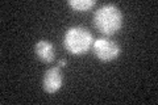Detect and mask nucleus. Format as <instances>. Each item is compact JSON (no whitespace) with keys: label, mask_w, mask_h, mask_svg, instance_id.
Returning <instances> with one entry per match:
<instances>
[{"label":"nucleus","mask_w":158,"mask_h":105,"mask_svg":"<svg viewBox=\"0 0 158 105\" xmlns=\"http://www.w3.org/2000/svg\"><path fill=\"white\" fill-rule=\"evenodd\" d=\"M123 12L116 4H104L98 8L94 14V24L100 33L112 36L123 26Z\"/></svg>","instance_id":"f257e3e1"},{"label":"nucleus","mask_w":158,"mask_h":105,"mask_svg":"<svg viewBox=\"0 0 158 105\" xmlns=\"http://www.w3.org/2000/svg\"><path fill=\"white\" fill-rule=\"evenodd\" d=\"M94 37L91 32L85 26H71L69 28L65 37H63V45L69 53L74 55H82L86 54L92 47Z\"/></svg>","instance_id":"f03ea898"},{"label":"nucleus","mask_w":158,"mask_h":105,"mask_svg":"<svg viewBox=\"0 0 158 105\" xmlns=\"http://www.w3.org/2000/svg\"><path fill=\"white\" fill-rule=\"evenodd\" d=\"M92 50L102 62H111L113 59H116L121 53L120 46L108 37L98 38L96 41H94Z\"/></svg>","instance_id":"7ed1b4c3"},{"label":"nucleus","mask_w":158,"mask_h":105,"mask_svg":"<svg viewBox=\"0 0 158 105\" xmlns=\"http://www.w3.org/2000/svg\"><path fill=\"white\" fill-rule=\"evenodd\" d=\"M62 83H63V76H62L61 67L59 66L50 67L45 71L44 80H42V86H44L45 92H48V93L57 92L58 89L62 87Z\"/></svg>","instance_id":"20e7f679"},{"label":"nucleus","mask_w":158,"mask_h":105,"mask_svg":"<svg viewBox=\"0 0 158 105\" xmlns=\"http://www.w3.org/2000/svg\"><path fill=\"white\" fill-rule=\"evenodd\" d=\"M34 53L37 58L44 63H50L56 58V49L54 45L48 39H40L34 46Z\"/></svg>","instance_id":"39448f33"},{"label":"nucleus","mask_w":158,"mask_h":105,"mask_svg":"<svg viewBox=\"0 0 158 105\" xmlns=\"http://www.w3.org/2000/svg\"><path fill=\"white\" fill-rule=\"evenodd\" d=\"M96 4L95 0H69V6L79 12H86Z\"/></svg>","instance_id":"423d86ee"},{"label":"nucleus","mask_w":158,"mask_h":105,"mask_svg":"<svg viewBox=\"0 0 158 105\" xmlns=\"http://www.w3.org/2000/svg\"><path fill=\"white\" fill-rule=\"evenodd\" d=\"M66 63H67V62H66V59H63V58H62V59H59L58 66H59V67H65V66H66Z\"/></svg>","instance_id":"0eeeda50"}]
</instances>
